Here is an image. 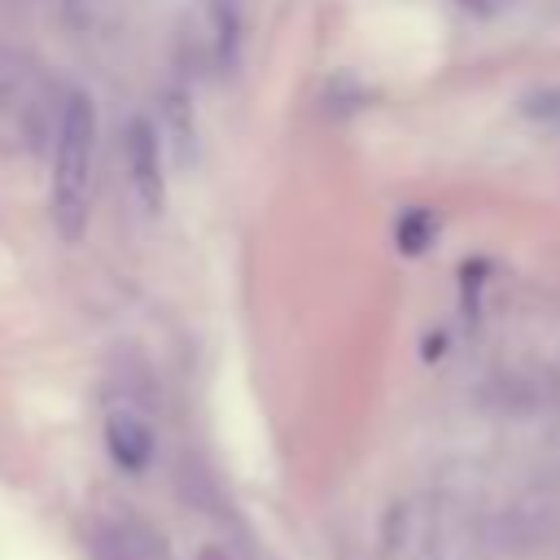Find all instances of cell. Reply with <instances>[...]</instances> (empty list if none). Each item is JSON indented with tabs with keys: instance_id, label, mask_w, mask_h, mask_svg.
Returning <instances> with one entry per match:
<instances>
[{
	"instance_id": "5",
	"label": "cell",
	"mask_w": 560,
	"mask_h": 560,
	"mask_svg": "<svg viewBox=\"0 0 560 560\" xmlns=\"http://www.w3.org/2000/svg\"><path fill=\"white\" fill-rule=\"evenodd\" d=\"M105 451L122 472H144L158 455V438L136 407H114L105 416Z\"/></svg>"
},
{
	"instance_id": "7",
	"label": "cell",
	"mask_w": 560,
	"mask_h": 560,
	"mask_svg": "<svg viewBox=\"0 0 560 560\" xmlns=\"http://www.w3.org/2000/svg\"><path fill=\"white\" fill-rule=\"evenodd\" d=\"M521 114H525L538 131L560 136V83H542V88L525 92V96H521Z\"/></svg>"
},
{
	"instance_id": "1",
	"label": "cell",
	"mask_w": 560,
	"mask_h": 560,
	"mask_svg": "<svg viewBox=\"0 0 560 560\" xmlns=\"http://www.w3.org/2000/svg\"><path fill=\"white\" fill-rule=\"evenodd\" d=\"M389 560H486L490 525L464 494H416L385 516Z\"/></svg>"
},
{
	"instance_id": "11",
	"label": "cell",
	"mask_w": 560,
	"mask_h": 560,
	"mask_svg": "<svg viewBox=\"0 0 560 560\" xmlns=\"http://www.w3.org/2000/svg\"><path fill=\"white\" fill-rule=\"evenodd\" d=\"M66 4H79V0H66Z\"/></svg>"
},
{
	"instance_id": "3",
	"label": "cell",
	"mask_w": 560,
	"mask_h": 560,
	"mask_svg": "<svg viewBox=\"0 0 560 560\" xmlns=\"http://www.w3.org/2000/svg\"><path fill=\"white\" fill-rule=\"evenodd\" d=\"M122 158H127V179L144 214H162L166 206V140L162 127L136 114L122 131Z\"/></svg>"
},
{
	"instance_id": "9",
	"label": "cell",
	"mask_w": 560,
	"mask_h": 560,
	"mask_svg": "<svg viewBox=\"0 0 560 560\" xmlns=\"http://www.w3.org/2000/svg\"><path fill=\"white\" fill-rule=\"evenodd\" d=\"M464 13H477V18H494V13H503V9H512L516 0H455Z\"/></svg>"
},
{
	"instance_id": "10",
	"label": "cell",
	"mask_w": 560,
	"mask_h": 560,
	"mask_svg": "<svg viewBox=\"0 0 560 560\" xmlns=\"http://www.w3.org/2000/svg\"><path fill=\"white\" fill-rule=\"evenodd\" d=\"M197 560H232V556H228V551H219V547H206Z\"/></svg>"
},
{
	"instance_id": "4",
	"label": "cell",
	"mask_w": 560,
	"mask_h": 560,
	"mask_svg": "<svg viewBox=\"0 0 560 560\" xmlns=\"http://www.w3.org/2000/svg\"><path fill=\"white\" fill-rule=\"evenodd\" d=\"M556 538H560V503L551 494H525L490 525V547L508 556H534Z\"/></svg>"
},
{
	"instance_id": "8",
	"label": "cell",
	"mask_w": 560,
	"mask_h": 560,
	"mask_svg": "<svg viewBox=\"0 0 560 560\" xmlns=\"http://www.w3.org/2000/svg\"><path fill=\"white\" fill-rule=\"evenodd\" d=\"M429 241H433V219H429V210H407V214L398 219V249H402V254H420Z\"/></svg>"
},
{
	"instance_id": "2",
	"label": "cell",
	"mask_w": 560,
	"mask_h": 560,
	"mask_svg": "<svg viewBox=\"0 0 560 560\" xmlns=\"http://www.w3.org/2000/svg\"><path fill=\"white\" fill-rule=\"evenodd\" d=\"M92 166H96V105L88 92H70L57 118L52 144V188L48 214L61 241H79L88 232V201H92Z\"/></svg>"
},
{
	"instance_id": "6",
	"label": "cell",
	"mask_w": 560,
	"mask_h": 560,
	"mask_svg": "<svg viewBox=\"0 0 560 560\" xmlns=\"http://www.w3.org/2000/svg\"><path fill=\"white\" fill-rule=\"evenodd\" d=\"M92 556L96 560H166V547L144 521L122 516L92 529Z\"/></svg>"
}]
</instances>
